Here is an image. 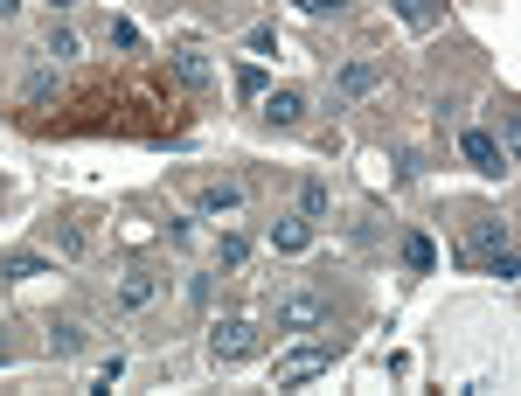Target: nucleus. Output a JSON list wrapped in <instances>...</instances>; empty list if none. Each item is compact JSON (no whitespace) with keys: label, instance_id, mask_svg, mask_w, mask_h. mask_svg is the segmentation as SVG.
<instances>
[{"label":"nucleus","instance_id":"obj_14","mask_svg":"<svg viewBox=\"0 0 521 396\" xmlns=\"http://www.w3.org/2000/svg\"><path fill=\"white\" fill-rule=\"evenodd\" d=\"M299 216H306V223L327 216V181H306V188H299Z\"/></svg>","mask_w":521,"mask_h":396},{"label":"nucleus","instance_id":"obj_24","mask_svg":"<svg viewBox=\"0 0 521 396\" xmlns=\"http://www.w3.org/2000/svg\"><path fill=\"white\" fill-rule=\"evenodd\" d=\"M299 14H327V7H341V0H292Z\"/></svg>","mask_w":521,"mask_h":396},{"label":"nucleus","instance_id":"obj_13","mask_svg":"<svg viewBox=\"0 0 521 396\" xmlns=\"http://www.w3.org/2000/svg\"><path fill=\"white\" fill-rule=\"evenodd\" d=\"M42 56H49V63H77V56H84V42H77V28H49V42H42Z\"/></svg>","mask_w":521,"mask_h":396},{"label":"nucleus","instance_id":"obj_11","mask_svg":"<svg viewBox=\"0 0 521 396\" xmlns=\"http://www.w3.org/2000/svg\"><path fill=\"white\" fill-rule=\"evenodd\" d=\"M56 264L42 258V251H0V278H49Z\"/></svg>","mask_w":521,"mask_h":396},{"label":"nucleus","instance_id":"obj_8","mask_svg":"<svg viewBox=\"0 0 521 396\" xmlns=\"http://www.w3.org/2000/svg\"><path fill=\"white\" fill-rule=\"evenodd\" d=\"M306 119V91H264V126H299Z\"/></svg>","mask_w":521,"mask_h":396},{"label":"nucleus","instance_id":"obj_10","mask_svg":"<svg viewBox=\"0 0 521 396\" xmlns=\"http://www.w3.org/2000/svg\"><path fill=\"white\" fill-rule=\"evenodd\" d=\"M306 244H313V223H306V216L271 223V251H285V258H292V251H306Z\"/></svg>","mask_w":521,"mask_h":396},{"label":"nucleus","instance_id":"obj_6","mask_svg":"<svg viewBox=\"0 0 521 396\" xmlns=\"http://www.w3.org/2000/svg\"><path fill=\"white\" fill-rule=\"evenodd\" d=\"M84 348H91V327L84 320H49V355L56 362H77Z\"/></svg>","mask_w":521,"mask_h":396},{"label":"nucleus","instance_id":"obj_2","mask_svg":"<svg viewBox=\"0 0 521 396\" xmlns=\"http://www.w3.org/2000/svg\"><path fill=\"white\" fill-rule=\"evenodd\" d=\"M327 320H334L327 292H285L278 299V334H306V327H327Z\"/></svg>","mask_w":521,"mask_h":396},{"label":"nucleus","instance_id":"obj_19","mask_svg":"<svg viewBox=\"0 0 521 396\" xmlns=\"http://www.w3.org/2000/svg\"><path fill=\"white\" fill-rule=\"evenodd\" d=\"M403 264H410V271H431V264H438L431 237H403Z\"/></svg>","mask_w":521,"mask_h":396},{"label":"nucleus","instance_id":"obj_16","mask_svg":"<svg viewBox=\"0 0 521 396\" xmlns=\"http://www.w3.org/2000/svg\"><path fill=\"white\" fill-rule=\"evenodd\" d=\"M487 278H501V285H515V278H521V258H515V244H501V251L487 258Z\"/></svg>","mask_w":521,"mask_h":396},{"label":"nucleus","instance_id":"obj_12","mask_svg":"<svg viewBox=\"0 0 521 396\" xmlns=\"http://www.w3.org/2000/svg\"><path fill=\"white\" fill-rule=\"evenodd\" d=\"M153 292H160V285H153V271H132L126 285H119V306L139 313V306H153Z\"/></svg>","mask_w":521,"mask_h":396},{"label":"nucleus","instance_id":"obj_15","mask_svg":"<svg viewBox=\"0 0 521 396\" xmlns=\"http://www.w3.org/2000/svg\"><path fill=\"white\" fill-rule=\"evenodd\" d=\"M56 251H63V258H84V251H91V230H84V223H63V230H56Z\"/></svg>","mask_w":521,"mask_h":396},{"label":"nucleus","instance_id":"obj_5","mask_svg":"<svg viewBox=\"0 0 521 396\" xmlns=\"http://www.w3.org/2000/svg\"><path fill=\"white\" fill-rule=\"evenodd\" d=\"M327 362H334V348H292V355H278V383H313Z\"/></svg>","mask_w":521,"mask_h":396},{"label":"nucleus","instance_id":"obj_1","mask_svg":"<svg viewBox=\"0 0 521 396\" xmlns=\"http://www.w3.org/2000/svg\"><path fill=\"white\" fill-rule=\"evenodd\" d=\"M258 348H264L258 320H216V334H209V362H216V369H237V362H251Z\"/></svg>","mask_w":521,"mask_h":396},{"label":"nucleus","instance_id":"obj_3","mask_svg":"<svg viewBox=\"0 0 521 396\" xmlns=\"http://www.w3.org/2000/svg\"><path fill=\"white\" fill-rule=\"evenodd\" d=\"M459 153H466L480 174H515V160L501 153V139H494L487 126H466V132H459Z\"/></svg>","mask_w":521,"mask_h":396},{"label":"nucleus","instance_id":"obj_23","mask_svg":"<svg viewBox=\"0 0 521 396\" xmlns=\"http://www.w3.org/2000/svg\"><path fill=\"white\" fill-rule=\"evenodd\" d=\"M237 91H244V98H264V70H258V63L237 70Z\"/></svg>","mask_w":521,"mask_h":396},{"label":"nucleus","instance_id":"obj_26","mask_svg":"<svg viewBox=\"0 0 521 396\" xmlns=\"http://www.w3.org/2000/svg\"><path fill=\"white\" fill-rule=\"evenodd\" d=\"M7 355H14V348H7V327H0V362H7Z\"/></svg>","mask_w":521,"mask_h":396},{"label":"nucleus","instance_id":"obj_22","mask_svg":"<svg viewBox=\"0 0 521 396\" xmlns=\"http://www.w3.org/2000/svg\"><path fill=\"white\" fill-rule=\"evenodd\" d=\"M119 376H126V355H105V362H98V396H112Z\"/></svg>","mask_w":521,"mask_h":396},{"label":"nucleus","instance_id":"obj_18","mask_svg":"<svg viewBox=\"0 0 521 396\" xmlns=\"http://www.w3.org/2000/svg\"><path fill=\"white\" fill-rule=\"evenodd\" d=\"M216 258H223V264H244V258H251V237H244V230H223V237H216Z\"/></svg>","mask_w":521,"mask_h":396},{"label":"nucleus","instance_id":"obj_21","mask_svg":"<svg viewBox=\"0 0 521 396\" xmlns=\"http://www.w3.org/2000/svg\"><path fill=\"white\" fill-rule=\"evenodd\" d=\"M21 98H35V105H42V98H56V70H28V84H21Z\"/></svg>","mask_w":521,"mask_h":396},{"label":"nucleus","instance_id":"obj_17","mask_svg":"<svg viewBox=\"0 0 521 396\" xmlns=\"http://www.w3.org/2000/svg\"><path fill=\"white\" fill-rule=\"evenodd\" d=\"M390 7L410 21V28H431V21H438V0H390Z\"/></svg>","mask_w":521,"mask_h":396},{"label":"nucleus","instance_id":"obj_4","mask_svg":"<svg viewBox=\"0 0 521 396\" xmlns=\"http://www.w3.org/2000/svg\"><path fill=\"white\" fill-rule=\"evenodd\" d=\"M195 209L202 216H237L244 209V181H202L195 188Z\"/></svg>","mask_w":521,"mask_h":396},{"label":"nucleus","instance_id":"obj_25","mask_svg":"<svg viewBox=\"0 0 521 396\" xmlns=\"http://www.w3.org/2000/svg\"><path fill=\"white\" fill-rule=\"evenodd\" d=\"M14 14H21V0H0V21H14Z\"/></svg>","mask_w":521,"mask_h":396},{"label":"nucleus","instance_id":"obj_20","mask_svg":"<svg viewBox=\"0 0 521 396\" xmlns=\"http://www.w3.org/2000/svg\"><path fill=\"white\" fill-rule=\"evenodd\" d=\"M174 70H181V84H209V63H202V49H181V56H174Z\"/></svg>","mask_w":521,"mask_h":396},{"label":"nucleus","instance_id":"obj_27","mask_svg":"<svg viewBox=\"0 0 521 396\" xmlns=\"http://www.w3.org/2000/svg\"><path fill=\"white\" fill-rule=\"evenodd\" d=\"M49 7H77V0H49Z\"/></svg>","mask_w":521,"mask_h":396},{"label":"nucleus","instance_id":"obj_7","mask_svg":"<svg viewBox=\"0 0 521 396\" xmlns=\"http://www.w3.org/2000/svg\"><path fill=\"white\" fill-rule=\"evenodd\" d=\"M501 244H515V237H508V223H501V216H480V223H473V230H466V258H494V251H501Z\"/></svg>","mask_w":521,"mask_h":396},{"label":"nucleus","instance_id":"obj_9","mask_svg":"<svg viewBox=\"0 0 521 396\" xmlns=\"http://www.w3.org/2000/svg\"><path fill=\"white\" fill-rule=\"evenodd\" d=\"M376 84H383V63H369V56H362V63H348V70L334 77V91H341V98H369Z\"/></svg>","mask_w":521,"mask_h":396}]
</instances>
